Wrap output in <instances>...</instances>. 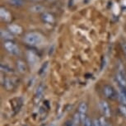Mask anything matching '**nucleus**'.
Returning a JSON list of instances; mask_svg holds the SVG:
<instances>
[{
    "mask_svg": "<svg viewBox=\"0 0 126 126\" xmlns=\"http://www.w3.org/2000/svg\"><path fill=\"white\" fill-rule=\"evenodd\" d=\"M1 70H2V72H4V73H14L13 68H11L10 66H9L8 64H7V63H1Z\"/></svg>",
    "mask_w": 126,
    "mask_h": 126,
    "instance_id": "nucleus-16",
    "label": "nucleus"
},
{
    "mask_svg": "<svg viewBox=\"0 0 126 126\" xmlns=\"http://www.w3.org/2000/svg\"><path fill=\"white\" fill-rule=\"evenodd\" d=\"M45 90H46V85L44 83H40V84L38 85L34 95V103L35 105L40 104V102L42 101L45 93Z\"/></svg>",
    "mask_w": 126,
    "mask_h": 126,
    "instance_id": "nucleus-3",
    "label": "nucleus"
},
{
    "mask_svg": "<svg viewBox=\"0 0 126 126\" xmlns=\"http://www.w3.org/2000/svg\"><path fill=\"white\" fill-rule=\"evenodd\" d=\"M49 126H56V125H50Z\"/></svg>",
    "mask_w": 126,
    "mask_h": 126,
    "instance_id": "nucleus-28",
    "label": "nucleus"
},
{
    "mask_svg": "<svg viewBox=\"0 0 126 126\" xmlns=\"http://www.w3.org/2000/svg\"><path fill=\"white\" fill-rule=\"evenodd\" d=\"M16 101L13 102V115H16V113L20 110V109L22 108V100L21 98H16L15 99Z\"/></svg>",
    "mask_w": 126,
    "mask_h": 126,
    "instance_id": "nucleus-10",
    "label": "nucleus"
},
{
    "mask_svg": "<svg viewBox=\"0 0 126 126\" xmlns=\"http://www.w3.org/2000/svg\"><path fill=\"white\" fill-rule=\"evenodd\" d=\"M42 19L45 21L46 22H48V23H52L54 22V16L49 13H43L42 14Z\"/></svg>",
    "mask_w": 126,
    "mask_h": 126,
    "instance_id": "nucleus-17",
    "label": "nucleus"
},
{
    "mask_svg": "<svg viewBox=\"0 0 126 126\" xmlns=\"http://www.w3.org/2000/svg\"><path fill=\"white\" fill-rule=\"evenodd\" d=\"M42 10H43V8H42L41 6H40V5L34 6V7H32V8H31V11L35 12V13H37V12H40V11H42Z\"/></svg>",
    "mask_w": 126,
    "mask_h": 126,
    "instance_id": "nucleus-23",
    "label": "nucleus"
},
{
    "mask_svg": "<svg viewBox=\"0 0 126 126\" xmlns=\"http://www.w3.org/2000/svg\"><path fill=\"white\" fill-rule=\"evenodd\" d=\"M87 109H88V106H87V102L82 101L81 102L79 106H78V112L80 115V120H81V124L84 123L85 120L87 119Z\"/></svg>",
    "mask_w": 126,
    "mask_h": 126,
    "instance_id": "nucleus-5",
    "label": "nucleus"
},
{
    "mask_svg": "<svg viewBox=\"0 0 126 126\" xmlns=\"http://www.w3.org/2000/svg\"><path fill=\"white\" fill-rule=\"evenodd\" d=\"M27 59L31 64H33V65H35V63H37V61L39 60L37 58V56L32 51L27 52Z\"/></svg>",
    "mask_w": 126,
    "mask_h": 126,
    "instance_id": "nucleus-13",
    "label": "nucleus"
},
{
    "mask_svg": "<svg viewBox=\"0 0 126 126\" xmlns=\"http://www.w3.org/2000/svg\"><path fill=\"white\" fill-rule=\"evenodd\" d=\"M54 46H52V47L49 48V55H51L54 52Z\"/></svg>",
    "mask_w": 126,
    "mask_h": 126,
    "instance_id": "nucleus-26",
    "label": "nucleus"
},
{
    "mask_svg": "<svg viewBox=\"0 0 126 126\" xmlns=\"http://www.w3.org/2000/svg\"><path fill=\"white\" fill-rule=\"evenodd\" d=\"M0 16H1V18L3 19V20L6 21V22H8L11 19L10 13H9L6 9H4L3 8L0 9Z\"/></svg>",
    "mask_w": 126,
    "mask_h": 126,
    "instance_id": "nucleus-14",
    "label": "nucleus"
},
{
    "mask_svg": "<svg viewBox=\"0 0 126 126\" xmlns=\"http://www.w3.org/2000/svg\"><path fill=\"white\" fill-rule=\"evenodd\" d=\"M1 37L3 38V39L6 40L7 41H8V40H13V35L9 32H7V31H4V30H1Z\"/></svg>",
    "mask_w": 126,
    "mask_h": 126,
    "instance_id": "nucleus-15",
    "label": "nucleus"
},
{
    "mask_svg": "<svg viewBox=\"0 0 126 126\" xmlns=\"http://www.w3.org/2000/svg\"><path fill=\"white\" fill-rule=\"evenodd\" d=\"M114 12H115V13H116V14L119 13V7H118V5H116V4H115V8H114Z\"/></svg>",
    "mask_w": 126,
    "mask_h": 126,
    "instance_id": "nucleus-27",
    "label": "nucleus"
},
{
    "mask_svg": "<svg viewBox=\"0 0 126 126\" xmlns=\"http://www.w3.org/2000/svg\"><path fill=\"white\" fill-rule=\"evenodd\" d=\"M48 66H49V62H46V63H44L39 69V72H38L39 75H43L44 73L46 72L47 68H48Z\"/></svg>",
    "mask_w": 126,
    "mask_h": 126,
    "instance_id": "nucleus-19",
    "label": "nucleus"
},
{
    "mask_svg": "<svg viewBox=\"0 0 126 126\" xmlns=\"http://www.w3.org/2000/svg\"><path fill=\"white\" fill-rule=\"evenodd\" d=\"M98 120H99V122H100L101 126H112L110 123H109V121L106 120V118L104 117V116L100 117Z\"/></svg>",
    "mask_w": 126,
    "mask_h": 126,
    "instance_id": "nucleus-20",
    "label": "nucleus"
},
{
    "mask_svg": "<svg viewBox=\"0 0 126 126\" xmlns=\"http://www.w3.org/2000/svg\"><path fill=\"white\" fill-rule=\"evenodd\" d=\"M102 92L104 96L110 101H115L118 99V91H116L112 85L105 84L102 87Z\"/></svg>",
    "mask_w": 126,
    "mask_h": 126,
    "instance_id": "nucleus-2",
    "label": "nucleus"
},
{
    "mask_svg": "<svg viewBox=\"0 0 126 126\" xmlns=\"http://www.w3.org/2000/svg\"><path fill=\"white\" fill-rule=\"evenodd\" d=\"M8 29L9 32L13 33V34H21L22 32V28L20 26L16 24H12L10 26H8Z\"/></svg>",
    "mask_w": 126,
    "mask_h": 126,
    "instance_id": "nucleus-12",
    "label": "nucleus"
},
{
    "mask_svg": "<svg viewBox=\"0 0 126 126\" xmlns=\"http://www.w3.org/2000/svg\"><path fill=\"white\" fill-rule=\"evenodd\" d=\"M115 78L118 82L119 87H122V88H126V77L122 69L118 70L117 73H116Z\"/></svg>",
    "mask_w": 126,
    "mask_h": 126,
    "instance_id": "nucleus-7",
    "label": "nucleus"
},
{
    "mask_svg": "<svg viewBox=\"0 0 126 126\" xmlns=\"http://www.w3.org/2000/svg\"><path fill=\"white\" fill-rule=\"evenodd\" d=\"M119 111H120V115L123 116L124 118H125L126 119V106L125 105H120L119 106Z\"/></svg>",
    "mask_w": 126,
    "mask_h": 126,
    "instance_id": "nucleus-21",
    "label": "nucleus"
},
{
    "mask_svg": "<svg viewBox=\"0 0 126 126\" xmlns=\"http://www.w3.org/2000/svg\"><path fill=\"white\" fill-rule=\"evenodd\" d=\"M83 126H92L93 125V120H92L89 117H87V119L85 120L84 123L82 124Z\"/></svg>",
    "mask_w": 126,
    "mask_h": 126,
    "instance_id": "nucleus-22",
    "label": "nucleus"
},
{
    "mask_svg": "<svg viewBox=\"0 0 126 126\" xmlns=\"http://www.w3.org/2000/svg\"><path fill=\"white\" fill-rule=\"evenodd\" d=\"M49 1H54V0H49Z\"/></svg>",
    "mask_w": 126,
    "mask_h": 126,
    "instance_id": "nucleus-30",
    "label": "nucleus"
},
{
    "mask_svg": "<svg viewBox=\"0 0 126 126\" xmlns=\"http://www.w3.org/2000/svg\"><path fill=\"white\" fill-rule=\"evenodd\" d=\"M2 84L7 91H13L15 87V82L10 78H4L3 79V78L2 77Z\"/></svg>",
    "mask_w": 126,
    "mask_h": 126,
    "instance_id": "nucleus-8",
    "label": "nucleus"
},
{
    "mask_svg": "<svg viewBox=\"0 0 126 126\" xmlns=\"http://www.w3.org/2000/svg\"><path fill=\"white\" fill-rule=\"evenodd\" d=\"M8 1L11 5L16 6V7H21L24 4L23 0H8Z\"/></svg>",
    "mask_w": 126,
    "mask_h": 126,
    "instance_id": "nucleus-18",
    "label": "nucleus"
},
{
    "mask_svg": "<svg viewBox=\"0 0 126 126\" xmlns=\"http://www.w3.org/2000/svg\"><path fill=\"white\" fill-rule=\"evenodd\" d=\"M43 36L37 32H30L26 35L25 42L30 46H38L43 42Z\"/></svg>",
    "mask_w": 126,
    "mask_h": 126,
    "instance_id": "nucleus-1",
    "label": "nucleus"
},
{
    "mask_svg": "<svg viewBox=\"0 0 126 126\" xmlns=\"http://www.w3.org/2000/svg\"><path fill=\"white\" fill-rule=\"evenodd\" d=\"M16 68H17L18 72L21 73H25L27 70V65H26V63H24V61L20 60V59L16 61Z\"/></svg>",
    "mask_w": 126,
    "mask_h": 126,
    "instance_id": "nucleus-11",
    "label": "nucleus"
},
{
    "mask_svg": "<svg viewBox=\"0 0 126 126\" xmlns=\"http://www.w3.org/2000/svg\"><path fill=\"white\" fill-rule=\"evenodd\" d=\"M122 49H123V52H124V54H125V56L126 58V42L122 44Z\"/></svg>",
    "mask_w": 126,
    "mask_h": 126,
    "instance_id": "nucleus-25",
    "label": "nucleus"
},
{
    "mask_svg": "<svg viewBox=\"0 0 126 126\" xmlns=\"http://www.w3.org/2000/svg\"><path fill=\"white\" fill-rule=\"evenodd\" d=\"M118 100L120 101L121 105H125L126 106V88L120 87L118 91Z\"/></svg>",
    "mask_w": 126,
    "mask_h": 126,
    "instance_id": "nucleus-9",
    "label": "nucleus"
},
{
    "mask_svg": "<svg viewBox=\"0 0 126 126\" xmlns=\"http://www.w3.org/2000/svg\"><path fill=\"white\" fill-rule=\"evenodd\" d=\"M3 46H4V48L7 49V51L9 52V53L12 54H13V55H19V54H20V49L16 46V44H14L11 40L5 41Z\"/></svg>",
    "mask_w": 126,
    "mask_h": 126,
    "instance_id": "nucleus-4",
    "label": "nucleus"
},
{
    "mask_svg": "<svg viewBox=\"0 0 126 126\" xmlns=\"http://www.w3.org/2000/svg\"><path fill=\"white\" fill-rule=\"evenodd\" d=\"M100 108H101V110L104 117H106V118L110 117L111 110H110V105H109L107 101H105V100H101V101H100Z\"/></svg>",
    "mask_w": 126,
    "mask_h": 126,
    "instance_id": "nucleus-6",
    "label": "nucleus"
},
{
    "mask_svg": "<svg viewBox=\"0 0 126 126\" xmlns=\"http://www.w3.org/2000/svg\"><path fill=\"white\" fill-rule=\"evenodd\" d=\"M92 126H101L100 125V122H99V120H97V119H95L93 120V125Z\"/></svg>",
    "mask_w": 126,
    "mask_h": 126,
    "instance_id": "nucleus-24",
    "label": "nucleus"
},
{
    "mask_svg": "<svg viewBox=\"0 0 126 126\" xmlns=\"http://www.w3.org/2000/svg\"><path fill=\"white\" fill-rule=\"evenodd\" d=\"M32 1H40V0H32Z\"/></svg>",
    "mask_w": 126,
    "mask_h": 126,
    "instance_id": "nucleus-29",
    "label": "nucleus"
}]
</instances>
